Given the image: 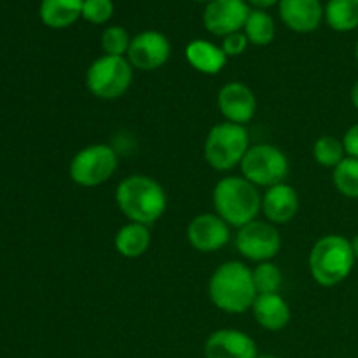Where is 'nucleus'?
Instances as JSON below:
<instances>
[{"label": "nucleus", "mask_w": 358, "mask_h": 358, "mask_svg": "<svg viewBox=\"0 0 358 358\" xmlns=\"http://www.w3.org/2000/svg\"><path fill=\"white\" fill-rule=\"evenodd\" d=\"M229 224L217 213H201L187 226V240L194 250L208 254L217 252L229 241Z\"/></svg>", "instance_id": "obj_12"}, {"label": "nucleus", "mask_w": 358, "mask_h": 358, "mask_svg": "<svg viewBox=\"0 0 358 358\" xmlns=\"http://www.w3.org/2000/svg\"><path fill=\"white\" fill-rule=\"evenodd\" d=\"M343 145H345L348 157L358 159V122L345 133V136H343Z\"/></svg>", "instance_id": "obj_29"}, {"label": "nucleus", "mask_w": 358, "mask_h": 358, "mask_svg": "<svg viewBox=\"0 0 358 358\" xmlns=\"http://www.w3.org/2000/svg\"><path fill=\"white\" fill-rule=\"evenodd\" d=\"M345 154L346 150L341 140L331 135L320 136L313 145L315 161L324 168H336L345 159Z\"/></svg>", "instance_id": "obj_24"}, {"label": "nucleus", "mask_w": 358, "mask_h": 358, "mask_svg": "<svg viewBox=\"0 0 358 358\" xmlns=\"http://www.w3.org/2000/svg\"><path fill=\"white\" fill-rule=\"evenodd\" d=\"M217 107H219L220 114L227 119V122L243 126L250 122L255 115L257 100H255L254 91L247 84L227 83L219 91Z\"/></svg>", "instance_id": "obj_13"}, {"label": "nucleus", "mask_w": 358, "mask_h": 358, "mask_svg": "<svg viewBox=\"0 0 358 358\" xmlns=\"http://www.w3.org/2000/svg\"><path fill=\"white\" fill-rule=\"evenodd\" d=\"M114 16V0H84L83 17L91 24H105Z\"/></svg>", "instance_id": "obj_27"}, {"label": "nucleus", "mask_w": 358, "mask_h": 358, "mask_svg": "<svg viewBox=\"0 0 358 358\" xmlns=\"http://www.w3.org/2000/svg\"><path fill=\"white\" fill-rule=\"evenodd\" d=\"M236 248L243 257L255 262H268L278 255L282 238L275 224L252 220L238 229Z\"/></svg>", "instance_id": "obj_9"}, {"label": "nucleus", "mask_w": 358, "mask_h": 358, "mask_svg": "<svg viewBox=\"0 0 358 358\" xmlns=\"http://www.w3.org/2000/svg\"><path fill=\"white\" fill-rule=\"evenodd\" d=\"M252 278H254L257 296L259 294H278V289L282 287V271L271 261L259 262L252 271Z\"/></svg>", "instance_id": "obj_25"}, {"label": "nucleus", "mask_w": 358, "mask_h": 358, "mask_svg": "<svg viewBox=\"0 0 358 358\" xmlns=\"http://www.w3.org/2000/svg\"><path fill=\"white\" fill-rule=\"evenodd\" d=\"M185 58L192 69L205 76H215L227 63V56L222 48L215 45L213 42L203 41V38L189 42L185 48Z\"/></svg>", "instance_id": "obj_18"}, {"label": "nucleus", "mask_w": 358, "mask_h": 358, "mask_svg": "<svg viewBox=\"0 0 358 358\" xmlns=\"http://www.w3.org/2000/svg\"><path fill=\"white\" fill-rule=\"evenodd\" d=\"M192 2H199V3H208V2H212V0H192Z\"/></svg>", "instance_id": "obj_33"}, {"label": "nucleus", "mask_w": 358, "mask_h": 358, "mask_svg": "<svg viewBox=\"0 0 358 358\" xmlns=\"http://www.w3.org/2000/svg\"><path fill=\"white\" fill-rule=\"evenodd\" d=\"M115 250L126 259H136L145 254L150 247L149 226L129 222L115 234Z\"/></svg>", "instance_id": "obj_20"}, {"label": "nucleus", "mask_w": 358, "mask_h": 358, "mask_svg": "<svg viewBox=\"0 0 358 358\" xmlns=\"http://www.w3.org/2000/svg\"><path fill=\"white\" fill-rule=\"evenodd\" d=\"M241 177L255 187H273L283 184L289 177V159L278 147L271 143H257L247 150L241 159Z\"/></svg>", "instance_id": "obj_7"}, {"label": "nucleus", "mask_w": 358, "mask_h": 358, "mask_svg": "<svg viewBox=\"0 0 358 358\" xmlns=\"http://www.w3.org/2000/svg\"><path fill=\"white\" fill-rule=\"evenodd\" d=\"M247 2H248V6H254L255 9L266 10L273 6H278L280 0H247Z\"/></svg>", "instance_id": "obj_30"}, {"label": "nucleus", "mask_w": 358, "mask_h": 358, "mask_svg": "<svg viewBox=\"0 0 358 358\" xmlns=\"http://www.w3.org/2000/svg\"><path fill=\"white\" fill-rule=\"evenodd\" d=\"M115 203L131 222L150 226L166 212L168 199L159 182L145 175H131L115 189Z\"/></svg>", "instance_id": "obj_1"}, {"label": "nucleus", "mask_w": 358, "mask_h": 358, "mask_svg": "<svg viewBox=\"0 0 358 358\" xmlns=\"http://www.w3.org/2000/svg\"><path fill=\"white\" fill-rule=\"evenodd\" d=\"M248 38L247 35L243 34V31H236V34H231V35H226V37L222 38V51L226 52V56L229 58V56H240L243 55L245 51H247L248 48Z\"/></svg>", "instance_id": "obj_28"}, {"label": "nucleus", "mask_w": 358, "mask_h": 358, "mask_svg": "<svg viewBox=\"0 0 358 358\" xmlns=\"http://www.w3.org/2000/svg\"><path fill=\"white\" fill-rule=\"evenodd\" d=\"M355 56H357V62H358V42H357V48H355Z\"/></svg>", "instance_id": "obj_35"}, {"label": "nucleus", "mask_w": 358, "mask_h": 358, "mask_svg": "<svg viewBox=\"0 0 358 358\" xmlns=\"http://www.w3.org/2000/svg\"><path fill=\"white\" fill-rule=\"evenodd\" d=\"M243 34L254 45H269L275 41L276 24L269 13L261 9H252L243 27Z\"/></svg>", "instance_id": "obj_22"}, {"label": "nucleus", "mask_w": 358, "mask_h": 358, "mask_svg": "<svg viewBox=\"0 0 358 358\" xmlns=\"http://www.w3.org/2000/svg\"><path fill=\"white\" fill-rule=\"evenodd\" d=\"M324 20L336 31H352L358 28V0H327Z\"/></svg>", "instance_id": "obj_21"}, {"label": "nucleus", "mask_w": 358, "mask_h": 358, "mask_svg": "<svg viewBox=\"0 0 358 358\" xmlns=\"http://www.w3.org/2000/svg\"><path fill=\"white\" fill-rule=\"evenodd\" d=\"M352 241L339 234H327L310 252V271L322 287H334L345 282L355 266Z\"/></svg>", "instance_id": "obj_4"}, {"label": "nucleus", "mask_w": 358, "mask_h": 358, "mask_svg": "<svg viewBox=\"0 0 358 358\" xmlns=\"http://www.w3.org/2000/svg\"><path fill=\"white\" fill-rule=\"evenodd\" d=\"M352 248H353V254H355V259L358 261V234L352 240Z\"/></svg>", "instance_id": "obj_32"}, {"label": "nucleus", "mask_w": 358, "mask_h": 358, "mask_svg": "<svg viewBox=\"0 0 358 358\" xmlns=\"http://www.w3.org/2000/svg\"><path fill=\"white\" fill-rule=\"evenodd\" d=\"M332 180H334L336 189L343 196L358 199V159H355V157H345L334 168Z\"/></svg>", "instance_id": "obj_23"}, {"label": "nucleus", "mask_w": 358, "mask_h": 358, "mask_svg": "<svg viewBox=\"0 0 358 358\" xmlns=\"http://www.w3.org/2000/svg\"><path fill=\"white\" fill-rule=\"evenodd\" d=\"M206 358H257L254 339L241 331L220 329L210 334L205 343Z\"/></svg>", "instance_id": "obj_14"}, {"label": "nucleus", "mask_w": 358, "mask_h": 358, "mask_svg": "<svg viewBox=\"0 0 358 358\" xmlns=\"http://www.w3.org/2000/svg\"><path fill=\"white\" fill-rule=\"evenodd\" d=\"M129 44H131V37L128 31L119 24L114 27H107L101 34V49L105 55L108 56H124L128 55Z\"/></svg>", "instance_id": "obj_26"}, {"label": "nucleus", "mask_w": 358, "mask_h": 358, "mask_svg": "<svg viewBox=\"0 0 358 358\" xmlns=\"http://www.w3.org/2000/svg\"><path fill=\"white\" fill-rule=\"evenodd\" d=\"M250 149V138L245 126L234 122H220L210 129L205 140V159L213 170L229 171L241 164L247 150Z\"/></svg>", "instance_id": "obj_5"}, {"label": "nucleus", "mask_w": 358, "mask_h": 358, "mask_svg": "<svg viewBox=\"0 0 358 358\" xmlns=\"http://www.w3.org/2000/svg\"><path fill=\"white\" fill-rule=\"evenodd\" d=\"M352 103L355 105V108L358 110V83H355V86L352 90Z\"/></svg>", "instance_id": "obj_31"}, {"label": "nucleus", "mask_w": 358, "mask_h": 358, "mask_svg": "<svg viewBox=\"0 0 358 358\" xmlns=\"http://www.w3.org/2000/svg\"><path fill=\"white\" fill-rule=\"evenodd\" d=\"M252 311L257 324L266 331H282L290 322V308L280 294H259Z\"/></svg>", "instance_id": "obj_17"}, {"label": "nucleus", "mask_w": 358, "mask_h": 358, "mask_svg": "<svg viewBox=\"0 0 358 358\" xmlns=\"http://www.w3.org/2000/svg\"><path fill=\"white\" fill-rule=\"evenodd\" d=\"M171 45L166 35L156 30L140 31L131 38L128 49V62L133 69L142 72L157 70L170 59Z\"/></svg>", "instance_id": "obj_11"}, {"label": "nucleus", "mask_w": 358, "mask_h": 358, "mask_svg": "<svg viewBox=\"0 0 358 358\" xmlns=\"http://www.w3.org/2000/svg\"><path fill=\"white\" fill-rule=\"evenodd\" d=\"M280 20L296 34H311L324 20L320 0H280Z\"/></svg>", "instance_id": "obj_15"}, {"label": "nucleus", "mask_w": 358, "mask_h": 358, "mask_svg": "<svg viewBox=\"0 0 358 358\" xmlns=\"http://www.w3.org/2000/svg\"><path fill=\"white\" fill-rule=\"evenodd\" d=\"M84 0H42L38 14L45 27L62 30L83 17Z\"/></svg>", "instance_id": "obj_19"}, {"label": "nucleus", "mask_w": 358, "mask_h": 358, "mask_svg": "<svg viewBox=\"0 0 358 358\" xmlns=\"http://www.w3.org/2000/svg\"><path fill=\"white\" fill-rule=\"evenodd\" d=\"M213 206L220 219L240 229L255 220L262 210V198L245 177H226L213 189Z\"/></svg>", "instance_id": "obj_3"}, {"label": "nucleus", "mask_w": 358, "mask_h": 358, "mask_svg": "<svg viewBox=\"0 0 358 358\" xmlns=\"http://www.w3.org/2000/svg\"><path fill=\"white\" fill-rule=\"evenodd\" d=\"M133 83V66L124 56L103 55L86 72V86L100 100H117Z\"/></svg>", "instance_id": "obj_6"}, {"label": "nucleus", "mask_w": 358, "mask_h": 358, "mask_svg": "<svg viewBox=\"0 0 358 358\" xmlns=\"http://www.w3.org/2000/svg\"><path fill=\"white\" fill-rule=\"evenodd\" d=\"M117 154L110 145L94 143L84 147L70 163V178L80 187H98L117 170Z\"/></svg>", "instance_id": "obj_8"}, {"label": "nucleus", "mask_w": 358, "mask_h": 358, "mask_svg": "<svg viewBox=\"0 0 358 358\" xmlns=\"http://www.w3.org/2000/svg\"><path fill=\"white\" fill-rule=\"evenodd\" d=\"M250 6L247 0H212L203 10V24L215 37L236 34L243 30Z\"/></svg>", "instance_id": "obj_10"}, {"label": "nucleus", "mask_w": 358, "mask_h": 358, "mask_svg": "<svg viewBox=\"0 0 358 358\" xmlns=\"http://www.w3.org/2000/svg\"><path fill=\"white\" fill-rule=\"evenodd\" d=\"M257 358H278V357H273V355H261V357H257Z\"/></svg>", "instance_id": "obj_34"}, {"label": "nucleus", "mask_w": 358, "mask_h": 358, "mask_svg": "<svg viewBox=\"0 0 358 358\" xmlns=\"http://www.w3.org/2000/svg\"><path fill=\"white\" fill-rule=\"evenodd\" d=\"M208 296L219 310L240 315L254 306L257 297L252 271L238 261L219 266L208 283Z\"/></svg>", "instance_id": "obj_2"}, {"label": "nucleus", "mask_w": 358, "mask_h": 358, "mask_svg": "<svg viewBox=\"0 0 358 358\" xmlns=\"http://www.w3.org/2000/svg\"><path fill=\"white\" fill-rule=\"evenodd\" d=\"M299 210V196L289 184L273 185L262 198V212L271 224H287Z\"/></svg>", "instance_id": "obj_16"}]
</instances>
